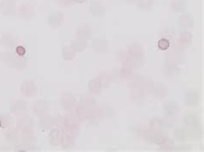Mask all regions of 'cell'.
<instances>
[{
  "mask_svg": "<svg viewBox=\"0 0 204 152\" xmlns=\"http://www.w3.org/2000/svg\"><path fill=\"white\" fill-rule=\"evenodd\" d=\"M0 125H1V122H0Z\"/></svg>",
  "mask_w": 204,
  "mask_h": 152,
  "instance_id": "obj_3",
  "label": "cell"
},
{
  "mask_svg": "<svg viewBox=\"0 0 204 152\" xmlns=\"http://www.w3.org/2000/svg\"><path fill=\"white\" fill-rule=\"evenodd\" d=\"M169 41L166 40V39H161V40H159V47L160 49H162V50H164V49L168 48L169 47Z\"/></svg>",
  "mask_w": 204,
  "mask_h": 152,
  "instance_id": "obj_1",
  "label": "cell"
},
{
  "mask_svg": "<svg viewBox=\"0 0 204 152\" xmlns=\"http://www.w3.org/2000/svg\"><path fill=\"white\" fill-rule=\"evenodd\" d=\"M16 53H18L19 55H23L25 53V49H24L23 46H18L16 48Z\"/></svg>",
  "mask_w": 204,
  "mask_h": 152,
  "instance_id": "obj_2",
  "label": "cell"
}]
</instances>
